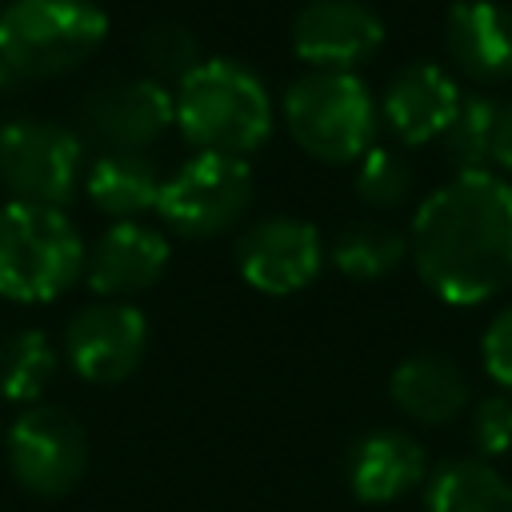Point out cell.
I'll return each instance as SVG.
<instances>
[{
    "mask_svg": "<svg viewBox=\"0 0 512 512\" xmlns=\"http://www.w3.org/2000/svg\"><path fill=\"white\" fill-rule=\"evenodd\" d=\"M172 260V244L164 228H152L144 220H116L84 256V284L96 292V300H132L160 284L164 268Z\"/></svg>",
    "mask_w": 512,
    "mask_h": 512,
    "instance_id": "14",
    "label": "cell"
},
{
    "mask_svg": "<svg viewBox=\"0 0 512 512\" xmlns=\"http://www.w3.org/2000/svg\"><path fill=\"white\" fill-rule=\"evenodd\" d=\"M500 172H512V100L500 104V120H496V160Z\"/></svg>",
    "mask_w": 512,
    "mask_h": 512,
    "instance_id": "27",
    "label": "cell"
},
{
    "mask_svg": "<svg viewBox=\"0 0 512 512\" xmlns=\"http://www.w3.org/2000/svg\"><path fill=\"white\" fill-rule=\"evenodd\" d=\"M172 124V88L152 76H104L80 100V128L100 152H144Z\"/></svg>",
    "mask_w": 512,
    "mask_h": 512,
    "instance_id": "9",
    "label": "cell"
},
{
    "mask_svg": "<svg viewBox=\"0 0 512 512\" xmlns=\"http://www.w3.org/2000/svg\"><path fill=\"white\" fill-rule=\"evenodd\" d=\"M424 512H512V480L488 460H448L424 488Z\"/></svg>",
    "mask_w": 512,
    "mask_h": 512,
    "instance_id": "19",
    "label": "cell"
},
{
    "mask_svg": "<svg viewBox=\"0 0 512 512\" xmlns=\"http://www.w3.org/2000/svg\"><path fill=\"white\" fill-rule=\"evenodd\" d=\"M236 272L264 296H292L324 268L320 228L300 216H264L236 236Z\"/></svg>",
    "mask_w": 512,
    "mask_h": 512,
    "instance_id": "11",
    "label": "cell"
},
{
    "mask_svg": "<svg viewBox=\"0 0 512 512\" xmlns=\"http://www.w3.org/2000/svg\"><path fill=\"white\" fill-rule=\"evenodd\" d=\"M140 60H144V76L160 80L164 88L180 84L196 64H200V40L188 24L180 20H152L140 32Z\"/></svg>",
    "mask_w": 512,
    "mask_h": 512,
    "instance_id": "23",
    "label": "cell"
},
{
    "mask_svg": "<svg viewBox=\"0 0 512 512\" xmlns=\"http://www.w3.org/2000/svg\"><path fill=\"white\" fill-rule=\"evenodd\" d=\"M84 136L40 116L0 124V184L20 204L64 208L84 184Z\"/></svg>",
    "mask_w": 512,
    "mask_h": 512,
    "instance_id": "7",
    "label": "cell"
},
{
    "mask_svg": "<svg viewBox=\"0 0 512 512\" xmlns=\"http://www.w3.org/2000/svg\"><path fill=\"white\" fill-rule=\"evenodd\" d=\"M496 120H500V100L492 96H464L452 124L444 128L440 144L444 156L456 164V172H496Z\"/></svg>",
    "mask_w": 512,
    "mask_h": 512,
    "instance_id": "22",
    "label": "cell"
},
{
    "mask_svg": "<svg viewBox=\"0 0 512 512\" xmlns=\"http://www.w3.org/2000/svg\"><path fill=\"white\" fill-rule=\"evenodd\" d=\"M176 132L196 152H220L248 160L260 152L276 128V104L260 72L240 60H200L176 88Z\"/></svg>",
    "mask_w": 512,
    "mask_h": 512,
    "instance_id": "2",
    "label": "cell"
},
{
    "mask_svg": "<svg viewBox=\"0 0 512 512\" xmlns=\"http://www.w3.org/2000/svg\"><path fill=\"white\" fill-rule=\"evenodd\" d=\"M292 52L312 72H356L384 44V20L364 0H308L292 16Z\"/></svg>",
    "mask_w": 512,
    "mask_h": 512,
    "instance_id": "12",
    "label": "cell"
},
{
    "mask_svg": "<svg viewBox=\"0 0 512 512\" xmlns=\"http://www.w3.org/2000/svg\"><path fill=\"white\" fill-rule=\"evenodd\" d=\"M160 188L164 176L148 152H100L84 168V192L96 204V212L112 216V224L156 212Z\"/></svg>",
    "mask_w": 512,
    "mask_h": 512,
    "instance_id": "18",
    "label": "cell"
},
{
    "mask_svg": "<svg viewBox=\"0 0 512 512\" xmlns=\"http://www.w3.org/2000/svg\"><path fill=\"white\" fill-rule=\"evenodd\" d=\"M256 200L252 164L220 152H192L172 176H164L156 216L184 240H212L228 232Z\"/></svg>",
    "mask_w": 512,
    "mask_h": 512,
    "instance_id": "6",
    "label": "cell"
},
{
    "mask_svg": "<svg viewBox=\"0 0 512 512\" xmlns=\"http://www.w3.org/2000/svg\"><path fill=\"white\" fill-rule=\"evenodd\" d=\"M348 488L360 504H392L424 484L428 456L412 432L400 428H372L348 448L344 464Z\"/></svg>",
    "mask_w": 512,
    "mask_h": 512,
    "instance_id": "16",
    "label": "cell"
},
{
    "mask_svg": "<svg viewBox=\"0 0 512 512\" xmlns=\"http://www.w3.org/2000/svg\"><path fill=\"white\" fill-rule=\"evenodd\" d=\"M388 396L408 420L432 428V424H452L468 408L472 388H468L464 368L452 356H444V352H412L392 368Z\"/></svg>",
    "mask_w": 512,
    "mask_h": 512,
    "instance_id": "17",
    "label": "cell"
},
{
    "mask_svg": "<svg viewBox=\"0 0 512 512\" xmlns=\"http://www.w3.org/2000/svg\"><path fill=\"white\" fill-rule=\"evenodd\" d=\"M444 48L476 84L512 80V8L500 0H456L444 16Z\"/></svg>",
    "mask_w": 512,
    "mask_h": 512,
    "instance_id": "15",
    "label": "cell"
},
{
    "mask_svg": "<svg viewBox=\"0 0 512 512\" xmlns=\"http://www.w3.org/2000/svg\"><path fill=\"white\" fill-rule=\"evenodd\" d=\"M148 356V316L128 300H96L72 312L64 360L88 384H120Z\"/></svg>",
    "mask_w": 512,
    "mask_h": 512,
    "instance_id": "10",
    "label": "cell"
},
{
    "mask_svg": "<svg viewBox=\"0 0 512 512\" xmlns=\"http://www.w3.org/2000/svg\"><path fill=\"white\" fill-rule=\"evenodd\" d=\"M408 260V236L380 220L348 224L332 240V264L348 280H384Z\"/></svg>",
    "mask_w": 512,
    "mask_h": 512,
    "instance_id": "21",
    "label": "cell"
},
{
    "mask_svg": "<svg viewBox=\"0 0 512 512\" xmlns=\"http://www.w3.org/2000/svg\"><path fill=\"white\" fill-rule=\"evenodd\" d=\"M408 256L432 296L468 308L512 284V180L456 172L420 200Z\"/></svg>",
    "mask_w": 512,
    "mask_h": 512,
    "instance_id": "1",
    "label": "cell"
},
{
    "mask_svg": "<svg viewBox=\"0 0 512 512\" xmlns=\"http://www.w3.org/2000/svg\"><path fill=\"white\" fill-rule=\"evenodd\" d=\"M4 460L28 496L56 500L88 472V432L60 404H28L4 436Z\"/></svg>",
    "mask_w": 512,
    "mask_h": 512,
    "instance_id": "8",
    "label": "cell"
},
{
    "mask_svg": "<svg viewBox=\"0 0 512 512\" xmlns=\"http://www.w3.org/2000/svg\"><path fill=\"white\" fill-rule=\"evenodd\" d=\"M480 360H484V372L500 384V392L512 396V304L500 308V312L492 316V324L484 328Z\"/></svg>",
    "mask_w": 512,
    "mask_h": 512,
    "instance_id": "26",
    "label": "cell"
},
{
    "mask_svg": "<svg viewBox=\"0 0 512 512\" xmlns=\"http://www.w3.org/2000/svg\"><path fill=\"white\" fill-rule=\"evenodd\" d=\"M468 440H472L476 456L488 460V464L512 452V396L508 392H492V396L472 404Z\"/></svg>",
    "mask_w": 512,
    "mask_h": 512,
    "instance_id": "25",
    "label": "cell"
},
{
    "mask_svg": "<svg viewBox=\"0 0 512 512\" xmlns=\"http://www.w3.org/2000/svg\"><path fill=\"white\" fill-rule=\"evenodd\" d=\"M84 236L64 208L0 204V300L48 304L84 276Z\"/></svg>",
    "mask_w": 512,
    "mask_h": 512,
    "instance_id": "5",
    "label": "cell"
},
{
    "mask_svg": "<svg viewBox=\"0 0 512 512\" xmlns=\"http://www.w3.org/2000/svg\"><path fill=\"white\" fill-rule=\"evenodd\" d=\"M60 348L40 328H16L0 340V400L8 404H40L48 384L56 380Z\"/></svg>",
    "mask_w": 512,
    "mask_h": 512,
    "instance_id": "20",
    "label": "cell"
},
{
    "mask_svg": "<svg viewBox=\"0 0 512 512\" xmlns=\"http://www.w3.org/2000/svg\"><path fill=\"white\" fill-rule=\"evenodd\" d=\"M412 164L400 148L372 144L356 160V196L368 208H400L412 196Z\"/></svg>",
    "mask_w": 512,
    "mask_h": 512,
    "instance_id": "24",
    "label": "cell"
},
{
    "mask_svg": "<svg viewBox=\"0 0 512 512\" xmlns=\"http://www.w3.org/2000/svg\"><path fill=\"white\" fill-rule=\"evenodd\" d=\"M280 120L292 144L320 164H356L380 132L372 88L356 72H304L280 96Z\"/></svg>",
    "mask_w": 512,
    "mask_h": 512,
    "instance_id": "4",
    "label": "cell"
},
{
    "mask_svg": "<svg viewBox=\"0 0 512 512\" xmlns=\"http://www.w3.org/2000/svg\"><path fill=\"white\" fill-rule=\"evenodd\" d=\"M108 40L96 0H8L0 4V88L76 72Z\"/></svg>",
    "mask_w": 512,
    "mask_h": 512,
    "instance_id": "3",
    "label": "cell"
},
{
    "mask_svg": "<svg viewBox=\"0 0 512 512\" xmlns=\"http://www.w3.org/2000/svg\"><path fill=\"white\" fill-rule=\"evenodd\" d=\"M460 100H464V92L448 68H440L436 60H412L392 72L376 108H380V124L392 132V140L420 148V144H432L444 136Z\"/></svg>",
    "mask_w": 512,
    "mask_h": 512,
    "instance_id": "13",
    "label": "cell"
}]
</instances>
